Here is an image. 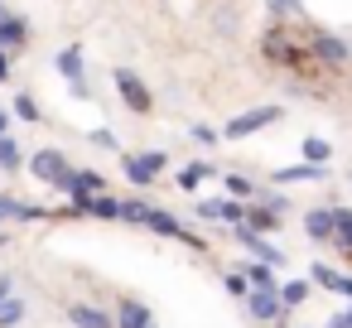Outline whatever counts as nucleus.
Masks as SVG:
<instances>
[{"mask_svg": "<svg viewBox=\"0 0 352 328\" xmlns=\"http://www.w3.org/2000/svg\"><path fill=\"white\" fill-rule=\"evenodd\" d=\"M304 227H309V237H314V241H333V237H338L333 212H309V217H304Z\"/></svg>", "mask_w": 352, "mask_h": 328, "instance_id": "5", "label": "nucleus"}, {"mask_svg": "<svg viewBox=\"0 0 352 328\" xmlns=\"http://www.w3.org/2000/svg\"><path fill=\"white\" fill-rule=\"evenodd\" d=\"M0 131H6V116H0Z\"/></svg>", "mask_w": 352, "mask_h": 328, "instance_id": "13", "label": "nucleus"}, {"mask_svg": "<svg viewBox=\"0 0 352 328\" xmlns=\"http://www.w3.org/2000/svg\"><path fill=\"white\" fill-rule=\"evenodd\" d=\"M121 97H131V107H135V111H145V107H150V97L140 92V83H135V78H121Z\"/></svg>", "mask_w": 352, "mask_h": 328, "instance_id": "9", "label": "nucleus"}, {"mask_svg": "<svg viewBox=\"0 0 352 328\" xmlns=\"http://www.w3.org/2000/svg\"><path fill=\"white\" fill-rule=\"evenodd\" d=\"M304 294H309V289H304L299 280H289V285L280 289V304H285V309H289V304H304Z\"/></svg>", "mask_w": 352, "mask_h": 328, "instance_id": "11", "label": "nucleus"}, {"mask_svg": "<svg viewBox=\"0 0 352 328\" xmlns=\"http://www.w3.org/2000/svg\"><path fill=\"white\" fill-rule=\"evenodd\" d=\"M0 73H6V58H0Z\"/></svg>", "mask_w": 352, "mask_h": 328, "instance_id": "14", "label": "nucleus"}, {"mask_svg": "<svg viewBox=\"0 0 352 328\" xmlns=\"http://www.w3.org/2000/svg\"><path fill=\"white\" fill-rule=\"evenodd\" d=\"M251 314L270 323V318H280V314H285V304H280V294H275V289H256V294H251Z\"/></svg>", "mask_w": 352, "mask_h": 328, "instance_id": "3", "label": "nucleus"}, {"mask_svg": "<svg viewBox=\"0 0 352 328\" xmlns=\"http://www.w3.org/2000/svg\"><path fill=\"white\" fill-rule=\"evenodd\" d=\"M246 275H251V285H256V289H270V285H275V275H270V265H265V261L246 265Z\"/></svg>", "mask_w": 352, "mask_h": 328, "instance_id": "10", "label": "nucleus"}, {"mask_svg": "<svg viewBox=\"0 0 352 328\" xmlns=\"http://www.w3.org/2000/svg\"><path fill=\"white\" fill-rule=\"evenodd\" d=\"M34 174H39L44 184H54V188H63V193L73 188V169H68V164H63L58 155H49V150H44V155L34 160Z\"/></svg>", "mask_w": 352, "mask_h": 328, "instance_id": "1", "label": "nucleus"}, {"mask_svg": "<svg viewBox=\"0 0 352 328\" xmlns=\"http://www.w3.org/2000/svg\"><path fill=\"white\" fill-rule=\"evenodd\" d=\"M68 318H73V328H116V318L102 314V309H92V304H73Z\"/></svg>", "mask_w": 352, "mask_h": 328, "instance_id": "2", "label": "nucleus"}, {"mask_svg": "<svg viewBox=\"0 0 352 328\" xmlns=\"http://www.w3.org/2000/svg\"><path fill=\"white\" fill-rule=\"evenodd\" d=\"M275 111H251V116H241V121H232V135H246V131H261L265 121H270Z\"/></svg>", "mask_w": 352, "mask_h": 328, "instance_id": "8", "label": "nucleus"}, {"mask_svg": "<svg viewBox=\"0 0 352 328\" xmlns=\"http://www.w3.org/2000/svg\"><path fill=\"white\" fill-rule=\"evenodd\" d=\"M116 328H155V318H150V309H145V304L126 299V304H121V314H116Z\"/></svg>", "mask_w": 352, "mask_h": 328, "instance_id": "4", "label": "nucleus"}, {"mask_svg": "<svg viewBox=\"0 0 352 328\" xmlns=\"http://www.w3.org/2000/svg\"><path fill=\"white\" fill-rule=\"evenodd\" d=\"M241 241H246V246H251V251H256V256H261L265 265H280V261H285V256H280L275 246H265V241H261L256 232H246V227H241Z\"/></svg>", "mask_w": 352, "mask_h": 328, "instance_id": "6", "label": "nucleus"}, {"mask_svg": "<svg viewBox=\"0 0 352 328\" xmlns=\"http://www.w3.org/2000/svg\"><path fill=\"white\" fill-rule=\"evenodd\" d=\"M25 318V299H6V294H0V328H10V323H20Z\"/></svg>", "mask_w": 352, "mask_h": 328, "instance_id": "7", "label": "nucleus"}, {"mask_svg": "<svg viewBox=\"0 0 352 328\" xmlns=\"http://www.w3.org/2000/svg\"><path fill=\"white\" fill-rule=\"evenodd\" d=\"M0 164H6V169H15V164H20V150H15V140H0Z\"/></svg>", "mask_w": 352, "mask_h": 328, "instance_id": "12", "label": "nucleus"}]
</instances>
